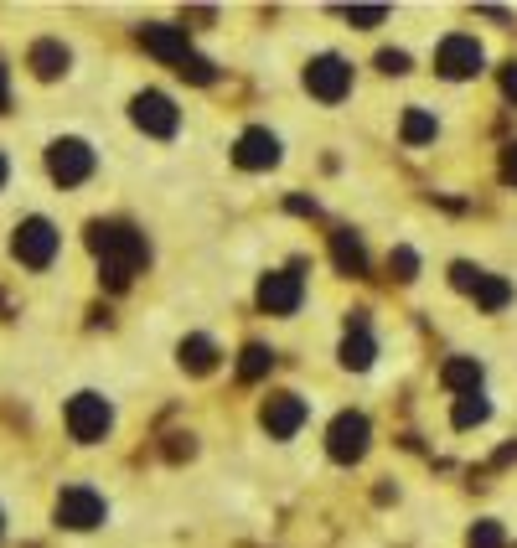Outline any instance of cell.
I'll return each instance as SVG.
<instances>
[{
    "mask_svg": "<svg viewBox=\"0 0 517 548\" xmlns=\"http://www.w3.org/2000/svg\"><path fill=\"white\" fill-rule=\"evenodd\" d=\"M88 249L99 254L109 290H125V285H130V274L150 259L145 233H135L130 223H94V228H88Z\"/></svg>",
    "mask_w": 517,
    "mask_h": 548,
    "instance_id": "1",
    "label": "cell"
},
{
    "mask_svg": "<svg viewBox=\"0 0 517 548\" xmlns=\"http://www.w3.org/2000/svg\"><path fill=\"white\" fill-rule=\"evenodd\" d=\"M57 243H63V233H57L47 218H26L11 238V254L26 264V269H47L57 259Z\"/></svg>",
    "mask_w": 517,
    "mask_h": 548,
    "instance_id": "2",
    "label": "cell"
},
{
    "mask_svg": "<svg viewBox=\"0 0 517 548\" xmlns=\"http://www.w3.org/2000/svg\"><path fill=\"white\" fill-rule=\"evenodd\" d=\"M57 523L73 528V533H88L104 523V497L94 492V486H63L57 492Z\"/></svg>",
    "mask_w": 517,
    "mask_h": 548,
    "instance_id": "3",
    "label": "cell"
},
{
    "mask_svg": "<svg viewBox=\"0 0 517 548\" xmlns=\"http://www.w3.org/2000/svg\"><path fill=\"white\" fill-rule=\"evenodd\" d=\"M368 440H373L368 414H337V424H331V435H326V450H331V461L352 466L368 455Z\"/></svg>",
    "mask_w": 517,
    "mask_h": 548,
    "instance_id": "4",
    "label": "cell"
},
{
    "mask_svg": "<svg viewBox=\"0 0 517 548\" xmlns=\"http://www.w3.org/2000/svg\"><path fill=\"white\" fill-rule=\"evenodd\" d=\"M109 424H114V409H109V399H99V393H78V399L68 404V430H73V440H83V445L104 440Z\"/></svg>",
    "mask_w": 517,
    "mask_h": 548,
    "instance_id": "5",
    "label": "cell"
},
{
    "mask_svg": "<svg viewBox=\"0 0 517 548\" xmlns=\"http://www.w3.org/2000/svg\"><path fill=\"white\" fill-rule=\"evenodd\" d=\"M130 119H135V125H140L145 135H156V140L176 135V125H181L176 104H171L166 94H156V88H145V94H135V104H130Z\"/></svg>",
    "mask_w": 517,
    "mask_h": 548,
    "instance_id": "6",
    "label": "cell"
},
{
    "mask_svg": "<svg viewBox=\"0 0 517 548\" xmlns=\"http://www.w3.org/2000/svg\"><path fill=\"white\" fill-rule=\"evenodd\" d=\"M300 300H306V280H300V269L264 274V285H259V306H264L269 316H290V311H300Z\"/></svg>",
    "mask_w": 517,
    "mask_h": 548,
    "instance_id": "7",
    "label": "cell"
},
{
    "mask_svg": "<svg viewBox=\"0 0 517 548\" xmlns=\"http://www.w3.org/2000/svg\"><path fill=\"white\" fill-rule=\"evenodd\" d=\"M306 88L321 104H342L352 94V68L342 63V57H316V63L306 68Z\"/></svg>",
    "mask_w": 517,
    "mask_h": 548,
    "instance_id": "8",
    "label": "cell"
},
{
    "mask_svg": "<svg viewBox=\"0 0 517 548\" xmlns=\"http://www.w3.org/2000/svg\"><path fill=\"white\" fill-rule=\"evenodd\" d=\"M47 171L63 181V187H78V181H88V171H94V150H88L83 140H52Z\"/></svg>",
    "mask_w": 517,
    "mask_h": 548,
    "instance_id": "9",
    "label": "cell"
},
{
    "mask_svg": "<svg viewBox=\"0 0 517 548\" xmlns=\"http://www.w3.org/2000/svg\"><path fill=\"white\" fill-rule=\"evenodd\" d=\"M440 73L445 78H471V73H481V63H486V52H481V42L476 37H466V32H455V37H445L440 42Z\"/></svg>",
    "mask_w": 517,
    "mask_h": 548,
    "instance_id": "10",
    "label": "cell"
},
{
    "mask_svg": "<svg viewBox=\"0 0 517 548\" xmlns=\"http://www.w3.org/2000/svg\"><path fill=\"white\" fill-rule=\"evenodd\" d=\"M306 399H300V393H275V399L264 404V430L275 435V440H290L300 424H306Z\"/></svg>",
    "mask_w": 517,
    "mask_h": 548,
    "instance_id": "11",
    "label": "cell"
},
{
    "mask_svg": "<svg viewBox=\"0 0 517 548\" xmlns=\"http://www.w3.org/2000/svg\"><path fill=\"white\" fill-rule=\"evenodd\" d=\"M140 42H145V52H156L161 63H171V68H181V63L192 57L187 32H181V26H145V32H140Z\"/></svg>",
    "mask_w": 517,
    "mask_h": 548,
    "instance_id": "12",
    "label": "cell"
},
{
    "mask_svg": "<svg viewBox=\"0 0 517 548\" xmlns=\"http://www.w3.org/2000/svg\"><path fill=\"white\" fill-rule=\"evenodd\" d=\"M233 161H238L243 171H264V166L280 161V140L269 135V130H243V140H238V150H233Z\"/></svg>",
    "mask_w": 517,
    "mask_h": 548,
    "instance_id": "13",
    "label": "cell"
},
{
    "mask_svg": "<svg viewBox=\"0 0 517 548\" xmlns=\"http://www.w3.org/2000/svg\"><path fill=\"white\" fill-rule=\"evenodd\" d=\"M331 259H337L342 274H368V249H362V238L352 228L331 233Z\"/></svg>",
    "mask_w": 517,
    "mask_h": 548,
    "instance_id": "14",
    "label": "cell"
},
{
    "mask_svg": "<svg viewBox=\"0 0 517 548\" xmlns=\"http://www.w3.org/2000/svg\"><path fill=\"white\" fill-rule=\"evenodd\" d=\"M68 47L63 42H37L32 47V68H37V78H57V73H68Z\"/></svg>",
    "mask_w": 517,
    "mask_h": 548,
    "instance_id": "15",
    "label": "cell"
},
{
    "mask_svg": "<svg viewBox=\"0 0 517 548\" xmlns=\"http://www.w3.org/2000/svg\"><path fill=\"white\" fill-rule=\"evenodd\" d=\"M181 368L212 373V368H218V347H212L207 337H187V342H181Z\"/></svg>",
    "mask_w": 517,
    "mask_h": 548,
    "instance_id": "16",
    "label": "cell"
},
{
    "mask_svg": "<svg viewBox=\"0 0 517 548\" xmlns=\"http://www.w3.org/2000/svg\"><path fill=\"white\" fill-rule=\"evenodd\" d=\"M445 388H466V393H476V383H481V362L476 357H455V362H445Z\"/></svg>",
    "mask_w": 517,
    "mask_h": 548,
    "instance_id": "17",
    "label": "cell"
},
{
    "mask_svg": "<svg viewBox=\"0 0 517 548\" xmlns=\"http://www.w3.org/2000/svg\"><path fill=\"white\" fill-rule=\"evenodd\" d=\"M471 295H476L481 311H502L507 300H512V285H507V280H492V274H481V285H476Z\"/></svg>",
    "mask_w": 517,
    "mask_h": 548,
    "instance_id": "18",
    "label": "cell"
},
{
    "mask_svg": "<svg viewBox=\"0 0 517 548\" xmlns=\"http://www.w3.org/2000/svg\"><path fill=\"white\" fill-rule=\"evenodd\" d=\"M435 140V114L430 109H409L404 114V145H430Z\"/></svg>",
    "mask_w": 517,
    "mask_h": 548,
    "instance_id": "19",
    "label": "cell"
},
{
    "mask_svg": "<svg viewBox=\"0 0 517 548\" xmlns=\"http://www.w3.org/2000/svg\"><path fill=\"white\" fill-rule=\"evenodd\" d=\"M269 368H275V352H269V347H243V362H238V378L243 383H254V378H264Z\"/></svg>",
    "mask_w": 517,
    "mask_h": 548,
    "instance_id": "20",
    "label": "cell"
},
{
    "mask_svg": "<svg viewBox=\"0 0 517 548\" xmlns=\"http://www.w3.org/2000/svg\"><path fill=\"white\" fill-rule=\"evenodd\" d=\"M342 362H347V368H368V362H373V337H368V331H352V337L342 342Z\"/></svg>",
    "mask_w": 517,
    "mask_h": 548,
    "instance_id": "21",
    "label": "cell"
},
{
    "mask_svg": "<svg viewBox=\"0 0 517 548\" xmlns=\"http://www.w3.org/2000/svg\"><path fill=\"white\" fill-rule=\"evenodd\" d=\"M486 414H492V409H486V399H481V393H466V399L455 404V430H471V424H486Z\"/></svg>",
    "mask_w": 517,
    "mask_h": 548,
    "instance_id": "22",
    "label": "cell"
},
{
    "mask_svg": "<svg viewBox=\"0 0 517 548\" xmlns=\"http://www.w3.org/2000/svg\"><path fill=\"white\" fill-rule=\"evenodd\" d=\"M176 73H181V78H192V83H212V78H218V68H212V63H207V57H197V52H192V57H187V63H181V68H176Z\"/></svg>",
    "mask_w": 517,
    "mask_h": 548,
    "instance_id": "23",
    "label": "cell"
},
{
    "mask_svg": "<svg viewBox=\"0 0 517 548\" xmlns=\"http://www.w3.org/2000/svg\"><path fill=\"white\" fill-rule=\"evenodd\" d=\"M393 274H399V280H414V274H419V254L414 249H393Z\"/></svg>",
    "mask_w": 517,
    "mask_h": 548,
    "instance_id": "24",
    "label": "cell"
},
{
    "mask_svg": "<svg viewBox=\"0 0 517 548\" xmlns=\"http://www.w3.org/2000/svg\"><path fill=\"white\" fill-rule=\"evenodd\" d=\"M471 548H502V528H497V523H476Z\"/></svg>",
    "mask_w": 517,
    "mask_h": 548,
    "instance_id": "25",
    "label": "cell"
},
{
    "mask_svg": "<svg viewBox=\"0 0 517 548\" xmlns=\"http://www.w3.org/2000/svg\"><path fill=\"white\" fill-rule=\"evenodd\" d=\"M450 285H455V290H476V285H481V269L455 264V269H450Z\"/></svg>",
    "mask_w": 517,
    "mask_h": 548,
    "instance_id": "26",
    "label": "cell"
},
{
    "mask_svg": "<svg viewBox=\"0 0 517 548\" xmlns=\"http://www.w3.org/2000/svg\"><path fill=\"white\" fill-rule=\"evenodd\" d=\"M383 16H388L383 6H352V11H347V21H352V26H378Z\"/></svg>",
    "mask_w": 517,
    "mask_h": 548,
    "instance_id": "27",
    "label": "cell"
},
{
    "mask_svg": "<svg viewBox=\"0 0 517 548\" xmlns=\"http://www.w3.org/2000/svg\"><path fill=\"white\" fill-rule=\"evenodd\" d=\"M378 68H383V73H409V57H404V52H383Z\"/></svg>",
    "mask_w": 517,
    "mask_h": 548,
    "instance_id": "28",
    "label": "cell"
},
{
    "mask_svg": "<svg viewBox=\"0 0 517 548\" xmlns=\"http://www.w3.org/2000/svg\"><path fill=\"white\" fill-rule=\"evenodd\" d=\"M11 109V73H6V63H0V114Z\"/></svg>",
    "mask_w": 517,
    "mask_h": 548,
    "instance_id": "29",
    "label": "cell"
},
{
    "mask_svg": "<svg viewBox=\"0 0 517 548\" xmlns=\"http://www.w3.org/2000/svg\"><path fill=\"white\" fill-rule=\"evenodd\" d=\"M502 176L517 187V145H507V161H502Z\"/></svg>",
    "mask_w": 517,
    "mask_h": 548,
    "instance_id": "30",
    "label": "cell"
},
{
    "mask_svg": "<svg viewBox=\"0 0 517 548\" xmlns=\"http://www.w3.org/2000/svg\"><path fill=\"white\" fill-rule=\"evenodd\" d=\"M502 94H507V99H517V63L502 73Z\"/></svg>",
    "mask_w": 517,
    "mask_h": 548,
    "instance_id": "31",
    "label": "cell"
},
{
    "mask_svg": "<svg viewBox=\"0 0 517 548\" xmlns=\"http://www.w3.org/2000/svg\"><path fill=\"white\" fill-rule=\"evenodd\" d=\"M6 176H11V166H6V156H0V187H6Z\"/></svg>",
    "mask_w": 517,
    "mask_h": 548,
    "instance_id": "32",
    "label": "cell"
},
{
    "mask_svg": "<svg viewBox=\"0 0 517 548\" xmlns=\"http://www.w3.org/2000/svg\"><path fill=\"white\" fill-rule=\"evenodd\" d=\"M0 533H6V517H0Z\"/></svg>",
    "mask_w": 517,
    "mask_h": 548,
    "instance_id": "33",
    "label": "cell"
}]
</instances>
